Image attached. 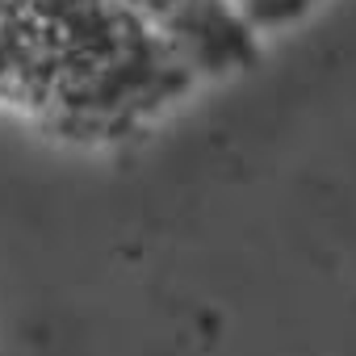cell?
Wrapping results in <instances>:
<instances>
[{"mask_svg": "<svg viewBox=\"0 0 356 356\" xmlns=\"http://www.w3.org/2000/svg\"><path fill=\"white\" fill-rule=\"evenodd\" d=\"M126 5L181 55L197 80L248 67L260 38L235 13V0H126Z\"/></svg>", "mask_w": 356, "mask_h": 356, "instance_id": "2", "label": "cell"}, {"mask_svg": "<svg viewBox=\"0 0 356 356\" xmlns=\"http://www.w3.org/2000/svg\"><path fill=\"white\" fill-rule=\"evenodd\" d=\"M323 0H235V13L243 17V26L264 38V34H277V30H289L298 22H306Z\"/></svg>", "mask_w": 356, "mask_h": 356, "instance_id": "3", "label": "cell"}, {"mask_svg": "<svg viewBox=\"0 0 356 356\" xmlns=\"http://www.w3.org/2000/svg\"><path fill=\"white\" fill-rule=\"evenodd\" d=\"M193 88V67L126 0H0V109L63 143H122Z\"/></svg>", "mask_w": 356, "mask_h": 356, "instance_id": "1", "label": "cell"}]
</instances>
